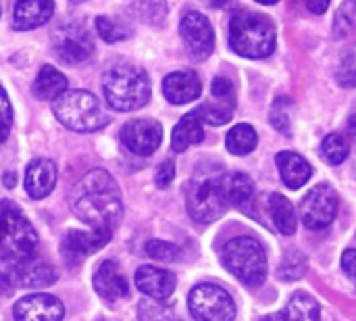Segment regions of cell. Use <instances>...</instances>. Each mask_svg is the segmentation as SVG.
Returning <instances> with one entry per match:
<instances>
[{
	"label": "cell",
	"instance_id": "obj_15",
	"mask_svg": "<svg viewBox=\"0 0 356 321\" xmlns=\"http://www.w3.org/2000/svg\"><path fill=\"white\" fill-rule=\"evenodd\" d=\"M10 278H13L15 284H19L23 288H33L35 290V288L52 286L56 282L58 274H56V269L50 263H46V261H42V259L31 255V257H27L23 261L13 263Z\"/></svg>",
	"mask_w": 356,
	"mask_h": 321
},
{
	"label": "cell",
	"instance_id": "obj_31",
	"mask_svg": "<svg viewBox=\"0 0 356 321\" xmlns=\"http://www.w3.org/2000/svg\"><path fill=\"white\" fill-rule=\"evenodd\" d=\"M334 31L338 40H346L356 36V0H346L334 21Z\"/></svg>",
	"mask_w": 356,
	"mask_h": 321
},
{
	"label": "cell",
	"instance_id": "obj_48",
	"mask_svg": "<svg viewBox=\"0 0 356 321\" xmlns=\"http://www.w3.org/2000/svg\"><path fill=\"white\" fill-rule=\"evenodd\" d=\"M73 4H79V2H86V0H71Z\"/></svg>",
	"mask_w": 356,
	"mask_h": 321
},
{
	"label": "cell",
	"instance_id": "obj_11",
	"mask_svg": "<svg viewBox=\"0 0 356 321\" xmlns=\"http://www.w3.org/2000/svg\"><path fill=\"white\" fill-rule=\"evenodd\" d=\"M179 33L184 38L188 52L196 61L211 56V52L215 48V31H213L211 21L202 13L192 10V13L184 15V19L179 23Z\"/></svg>",
	"mask_w": 356,
	"mask_h": 321
},
{
	"label": "cell",
	"instance_id": "obj_25",
	"mask_svg": "<svg viewBox=\"0 0 356 321\" xmlns=\"http://www.w3.org/2000/svg\"><path fill=\"white\" fill-rule=\"evenodd\" d=\"M269 211H271L273 226L277 228L280 234L292 236V234L296 232V213H294L292 203H290L284 194L273 192V194L269 196Z\"/></svg>",
	"mask_w": 356,
	"mask_h": 321
},
{
	"label": "cell",
	"instance_id": "obj_5",
	"mask_svg": "<svg viewBox=\"0 0 356 321\" xmlns=\"http://www.w3.org/2000/svg\"><path fill=\"white\" fill-rule=\"evenodd\" d=\"M223 265L246 286H261L267 278V255L261 242L250 236L232 238L223 246Z\"/></svg>",
	"mask_w": 356,
	"mask_h": 321
},
{
	"label": "cell",
	"instance_id": "obj_2",
	"mask_svg": "<svg viewBox=\"0 0 356 321\" xmlns=\"http://www.w3.org/2000/svg\"><path fill=\"white\" fill-rule=\"evenodd\" d=\"M102 92L111 109L138 111L150 100V79L142 67L115 65L102 77Z\"/></svg>",
	"mask_w": 356,
	"mask_h": 321
},
{
	"label": "cell",
	"instance_id": "obj_30",
	"mask_svg": "<svg viewBox=\"0 0 356 321\" xmlns=\"http://www.w3.org/2000/svg\"><path fill=\"white\" fill-rule=\"evenodd\" d=\"M348 152H350V144L342 134H330L321 142V155L330 165L344 163L348 159Z\"/></svg>",
	"mask_w": 356,
	"mask_h": 321
},
{
	"label": "cell",
	"instance_id": "obj_6",
	"mask_svg": "<svg viewBox=\"0 0 356 321\" xmlns=\"http://www.w3.org/2000/svg\"><path fill=\"white\" fill-rule=\"evenodd\" d=\"M38 246V234L29 219L21 215V211L10 205L2 203L0 209V259L6 261H23L33 255Z\"/></svg>",
	"mask_w": 356,
	"mask_h": 321
},
{
	"label": "cell",
	"instance_id": "obj_28",
	"mask_svg": "<svg viewBox=\"0 0 356 321\" xmlns=\"http://www.w3.org/2000/svg\"><path fill=\"white\" fill-rule=\"evenodd\" d=\"M129 13L142 23L159 25L167 15V0H129Z\"/></svg>",
	"mask_w": 356,
	"mask_h": 321
},
{
	"label": "cell",
	"instance_id": "obj_44",
	"mask_svg": "<svg viewBox=\"0 0 356 321\" xmlns=\"http://www.w3.org/2000/svg\"><path fill=\"white\" fill-rule=\"evenodd\" d=\"M15 184H17V178H15V173H4V186L6 188H15Z\"/></svg>",
	"mask_w": 356,
	"mask_h": 321
},
{
	"label": "cell",
	"instance_id": "obj_33",
	"mask_svg": "<svg viewBox=\"0 0 356 321\" xmlns=\"http://www.w3.org/2000/svg\"><path fill=\"white\" fill-rule=\"evenodd\" d=\"M305 272H307V257L302 253H298V251H290L284 257L277 274H280L282 280H290L292 282V280H300L305 276Z\"/></svg>",
	"mask_w": 356,
	"mask_h": 321
},
{
	"label": "cell",
	"instance_id": "obj_21",
	"mask_svg": "<svg viewBox=\"0 0 356 321\" xmlns=\"http://www.w3.org/2000/svg\"><path fill=\"white\" fill-rule=\"evenodd\" d=\"M275 163H277V169L282 173V180L288 188L292 190H298L302 188L311 175H313V167L309 161H305L300 155L296 152H290V150H284L275 157Z\"/></svg>",
	"mask_w": 356,
	"mask_h": 321
},
{
	"label": "cell",
	"instance_id": "obj_23",
	"mask_svg": "<svg viewBox=\"0 0 356 321\" xmlns=\"http://www.w3.org/2000/svg\"><path fill=\"white\" fill-rule=\"evenodd\" d=\"M31 92L38 100H56L67 92V77L52 65H44L33 79Z\"/></svg>",
	"mask_w": 356,
	"mask_h": 321
},
{
	"label": "cell",
	"instance_id": "obj_46",
	"mask_svg": "<svg viewBox=\"0 0 356 321\" xmlns=\"http://www.w3.org/2000/svg\"><path fill=\"white\" fill-rule=\"evenodd\" d=\"M348 130H350V136H353V140L356 142V115L348 121Z\"/></svg>",
	"mask_w": 356,
	"mask_h": 321
},
{
	"label": "cell",
	"instance_id": "obj_26",
	"mask_svg": "<svg viewBox=\"0 0 356 321\" xmlns=\"http://www.w3.org/2000/svg\"><path fill=\"white\" fill-rule=\"evenodd\" d=\"M282 321H321L319 303L307 292H296L284 309Z\"/></svg>",
	"mask_w": 356,
	"mask_h": 321
},
{
	"label": "cell",
	"instance_id": "obj_17",
	"mask_svg": "<svg viewBox=\"0 0 356 321\" xmlns=\"http://www.w3.org/2000/svg\"><path fill=\"white\" fill-rule=\"evenodd\" d=\"M165 98L173 104H188L196 100L202 92L200 77L194 71H175L169 73L163 81Z\"/></svg>",
	"mask_w": 356,
	"mask_h": 321
},
{
	"label": "cell",
	"instance_id": "obj_1",
	"mask_svg": "<svg viewBox=\"0 0 356 321\" xmlns=\"http://www.w3.org/2000/svg\"><path fill=\"white\" fill-rule=\"evenodd\" d=\"M73 213L90 230H115L123 217V198L117 182L104 169L88 171L71 190Z\"/></svg>",
	"mask_w": 356,
	"mask_h": 321
},
{
	"label": "cell",
	"instance_id": "obj_22",
	"mask_svg": "<svg viewBox=\"0 0 356 321\" xmlns=\"http://www.w3.org/2000/svg\"><path fill=\"white\" fill-rule=\"evenodd\" d=\"M221 186L225 192V198L229 205H236L242 211H248L254 203V182L242 173V171H234L227 175H221Z\"/></svg>",
	"mask_w": 356,
	"mask_h": 321
},
{
	"label": "cell",
	"instance_id": "obj_13",
	"mask_svg": "<svg viewBox=\"0 0 356 321\" xmlns=\"http://www.w3.org/2000/svg\"><path fill=\"white\" fill-rule=\"evenodd\" d=\"M63 318H65L63 301L46 292L27 295L19 299L13 307L15 321H63Z\"/></svg>",
	"mask_w": 356,
	"mask_h": 321
},
{
	"label": "cell",
	"instance_id": "obj_36",
	"mask_svg": "<svg viewBox=\"0 0 356 321\" xmlns=\"http://www.w3.org/2000/svg\"><path fill=\"white\" fill-rule=\"evenodd\" d=\"M146 253L148 257L156 259V261H177L181 257V249L173 242H165V240H150L146 244Z\"/></svg>",
	"mask_w": 356,
	"mask_h": 321
},
{
	"label": "cell",
	"instance_id": "obj_38",
	"mask_svg": "<svg viewBox=\"0 0 356 321\" xmlns=\"http://www.w3.org/2000/svg\"><path fill=\"white\" fill-rule=\"evenodd\" d=\"M338 84L344 88H356V61L353 56L342 63V69L338 71Z\"/></svg>",
	"mask_w": 356,
	"mask_h": 321
},
{
	"label": "cell",
	"instance_id": "obj_10",
	"mask_svg": "<svg viewBox=\"0 0 356 321\" xmlns=\"http://www.w3.org/2000/svg\"><path fill=\"white\" fill-rule=\"evenodd\" d=\"M338 215V196L330 184L315 186L300 205V217L309 230L327 228Z\"/></svg>",
	"mask_w": 356,
	"mask_h": 321
},
{
	"label": "cell",
	"instance_id": "obj_14",
	"mask_svg": "<svg viewBox=\"0 0 356 321\" xmlns=\"http://www.w3.org/2000/svg\"><path fill=\"white\" fill-rule=\"evenodd\" d=\"M111 238V230H69L60 242V251L69 263H79L83 257L104 249Z\"/></svg>",
	"mask_w": 356,
	"mask_h": 321
},
{
	"label": "cell",
	"instance_id": "obj_45",
	"mask_svg": "<svg viewBox=\"0 0 356 321\" xmlns=\"http://www.w3.org/2000/svg\"><path fill=\"white\" fill-rule=\"evenodd\" d=\"M209 6H213V8H219V6H223V4H227L229 0H204Z\"/></svg>",
	"mask_w": 356,
	"mask_h": 321
},
{
	"label": "cell",
	"instance_id": "obj_24",
	"mask_svg": "<svg viewBox=\"0 0 356 321\" xmlns=\"http://www.w3.org/2000/svg\"><path fill=\"white\" fill-rule=\"evenodd\" d=\"M204 140V127H202V119L196 115V111L184 115L179 119V123L175 125L173 134H171V148L175 152H184L188 150V146L192 144H200Z\"/></svg>",
	"mask_w": 356,
	"mask_h": 321
},
{
	"label": "cell",
	"instance_id": "obj_40",
	"mask_svg": "<svg viewBox=\"0 0 356 321\" xmlns=\"http://www.w3.org/2000/svg\"><path fill=\"white\" fill-rule=\"evenodd\" d=\"M173 175H175V165H173V161L167 159V161H163L159 165L156 175H154V182H156L159 188H167L173 182Z\"/></svg>",
	"mask_w": 356,
	"mask_h": 321
},
{
	"label": "cell",
	"instance_id": "obj_29",
	"mask_svg": "<svg viewBox=\"0 0 356 321\" xmlns=\"http://www.w3.org/2000/svg\"><path fill=\"white\" fill-rule=\"evenodd\" d=\"M227 102H234V100H227ZM196 115L202 119V123H209V125H225L232 115H234V104H225L223 100L219 102H204L196 109Z\"/></svg>",
	"mask_w": 356,
	"mask_h": 321
},
{
	"label": "cell",
	"instance_id": "obj_7",
	"mask_svg": "<svg viewBox=\"0 0 356 321\" xmlns=\"http://www.w3.org/2000/svg\"><path fill=\"white\" fill-rule=\"evenodd\" d=\"M186 205L198 224H213L227 211V198L219 178H194L188 184Z\"/></svg>",
	"mask_w": 356,
	"mask_h": 321
},
{
	"label": "cell",
	"instance_id": "obj_42",
	"mask_svg": "<svg viewBox=\"0 0 356 321\" xmlns=\"http://www.w3.org/2000/svg\"><path fill=\"white\" fill-rule=\"evenodd\" d=\"M307 2V8L315 15H323L330 6V0H305Z\"/></svg>",
	"mask_w": 356,
	"mask_h": 321
},
{
	"label": "cell",
	"instance_id": "obj_39",
	"mask_svg": "<svg viewBox=\"0 0 356 321\" xmlns=\"http://www.w3.org/2000/svg\"><path fill=\"white\" fill-rule=\"evenodd\" d=\"M211 92L217 100H234V84L227 77H221V75L215 77Z\"/></svg>",
	"mask_w": 356,
	"mask_h": 321
},
{
	"label": "cell",
	"instance_id": "obj_35",
	"mask_svg": "<svg viewBox=\"0 0 356 321\" xmlns=\"http://www.w3.org/2000/svg\"><path fill=\"white\" fill-rule=\"evenodd\" d=\"M271 123L277 132L290 134L292 127V100L286 96H280L271 107Z\"/></svg>",
	"mask_w": 356,
	"mask_h": 321
},
{
	"label": "cell",
	"instance_id": "obj_41",
	"mask_svg": "<svg viewBox=\"0 0 356 321\" xmlns=\"http://www.w3.org/2000/svg\"><path fill=\"white\" fill-rule=\"evenodd\" d=\"M342 269L348 274V278L356 284V249H348L342 255Z\"/></svg>",
	"mask_w": 356,
	"mask_h": 321
},
{
	"label": "cell",
	"instance_id": "obj_12",
	"mask_svg": "<svg viewBox=\"0 0 356 321\" xmlns=\"http://www.w3.org/2000/svg\"><path fill=\"white\" fill-rule=\"evenodd\" d=\"M163 140V127L154 119H134L127 121L121 130L123 146L140 157H150Z\"/></svg>",
	"mask_w": 356,
	"mask_h": 321
},
{
	"label": "cell",
	"instance_id": "obj_43",
	"mask_svg": "<svg viewBox=\"0 0 356 321\" xmlns=\"http://www.w3.org/2000/svg\"><path fill=\"white\" fill-rule=\"evenodd\" d=\"M13 286H15L13 278L6 276V274H0V299H2V297H8V292H10Z\"/></svg>",
	"mask_w": 356,
	"mask_h": 321
},
{
	"label": "cell",
	"instance_id": "obj_19",
	"mask_svg": "<svg viewBox=\"0 0 356 321\" xmlns=\"http://www.w3.org/2000/svg\"><path fill=\"white\" fill-rule=\"evenodd\" d=\"M56 186V165L50 159H35L25 171V190L31 198H46Z\"/></svg>",
	"mask_w": 356,
	"mask_h": 321
},
{
	"label": "cell",
	"instance_id": "obj_9",
	"mask_svg": "<svg viewBox=\"0 0 356 321\" xmlns=\"http://www.w3.org/2000/svg\"><path fill=\"white\" fill-rule=\"evenodd\" d=\"M52 50L63 63L77 65L92 56L94 40L83 23L65 21V23L56 25L52 31Z\"/></svg>",
	"mask_w": 356,
	"mask_h": 321
},
{
	"label": "cell",
	"instance_id": "obj_49",
	"mask_svg": "<svg viewBox=\"0 0 356 321\" xmlns=\"http://www.w3.org/2000/svg\"><path fill=\"white\" fill-rule=\"evenodd\" d=\"M261 321H273V318H263Z\"/></svg>",
	"mask_w": 356,
	"mask_h": 321
},
{
	"label": "cell",
	"instance_id": "obj_37",
	"mask_svg": "<svg viewBox=\"0 0 356 321\" xmlns=\"http://www.w3.org/2000/svg\"><path fill=\"white\" fill-rule=\"evenodd\" d=\"M10 127H13V107L4 88L0 86V144L8 138Z\"/></svg>",
	"mask_w": 356,
	"mask_h": 321
},
{
	"label": "cell",
	"instance_id": "obj_16",
	"mask_svg": "<svg viewBox=\"0 0 356 321\" xmlns=\"http://www.w3.org/2000/svg\"><path fill=\"white\" fill-rule=\"evenodd\" d=\"M136 286L140 292H144L148 299L165 301L173 295L177 280L171 272H165L154 265H142L136 272Z\"/></svg>",
	"mask_w": 356,
	"mask_h": 321
},
{
	"label": "cell",
	"instance_id": "obj_20",
	"mask_svg": "<svg viewBox=\"0 0 356 321\" xmlns=\"http://www.w3.org/2000/svg\"><path fill=\"white\" fill-rule=\"evenodd\" d=\"M94 288H96L98 297L108 301V303L127 299V295H129L127 280L121 276V272H119L115 261L100 263V267L94 274Z\"/></svg>",
	"mask_w": 356,
	"mask_h": 321
},
{
	"label": "cell",
	"instance_id": "obj_32",
	"mask_svg": "<svg viewBox=\"0 0 356 321\" xmlns=\"http://www.w3.org/2000/svg\"><path fill=\"white\" fill-rule=\"evenodd\" d=\"M138 321H179L175 311L163 301L144 299L138 305Z\"/></svg>",
	"mask_w": 356,
	"mask_h": 321
},
{
	"label": "cell",
	"instance_id": "obj_34",
	"mask_svg": "<svg viewBox=\"0 0 356 321\" xmlns=\"http://www.w3.org/2000/svg\"><path fill=\"white\" fill-rule=\"evenodd\" d=\"M96 31L108 44H115V42H121V40L129 38V29L125 25H121L119 21H115L111 17H104V15H100L96 19Z\"/></svg>",
	"mask_w": 356,
	"mask_h": 321
},
{
	"label": "cell",
	"instance_id": "obj_8",
	"mask_svg": "<svg viewBox=\"0 0 356 321\" xmlns=\"http://www.w3.org/2000/svg\"><path fill=\"white\" fill-rule=\"evenodd\" d=\"M190 313L196 321H234L236 303L217 284H198L188 297Z\"/></svg>",
	"mask_w": 356,
	"mask_h": 321
},
{
	"label": "cell",
	"instance_id": "obj_18",
	"mask_svg": "<svg viewBox=\"0 0 356 321\" xmlns=\"http://www.w3.org/2000/svg\"><path fill=\"white\" fill-rule=\"evenodd\" d=\"M54 15V2L52 0H19L13 10V29L17 31H29Z\"/></svg>",
	"mask_w": 356,
	"mask_h": 321
},
{
	"label": "cell",
	"instance_id": "obj_27",
	"mask_svg": "<svg viewBox=\"0 0 356 321\" xmlns=\"http://www.w3.org/2000/svg\"><path fill=\"white\" fill-rule=\"evenodd\" d=\"M257 132L252 125L248 123H238L236 127H232L227 132V138H225V146L232 155H238V157H244V155H250L254 148H257Z\"/></svg>",
	"mask_w": 356,
	"mask_h": 321
},
{
	"label": "cell",
	"instance_id": "obj_47",
	"mask_svg": "<svg viewBox=\"0 0 356 321\" xmlns=\"http://www.w3.org/2000/svg\"><path fill=\"white\" fill-rule=\"evenodd\" d=\"M257 2H261V4H277L280 0H257Z\"/></svg>",
	"mask_w": 356,
	"mask_h": 321
},
{
	"label": "cell",
	"instance_id": "obj_3",
	"mask_svg": "<svg viewBox=\"0 0 356 321\" xmlns=\"http://www.w3.org/2000/svg\"><path fill=\"white\" fill-rule=\"evenodd\" d=\"M229 46L244 58H267L275 50V27L269 17L240 10L229 21Z\"/></svg>",
	"mask_w": 356,
	"mask_h": 321
},
{
	"label": "cell",
	"instance_id": "obj_4",
	"mask_svg": "<svg viewBox=\"0 0 356 321\" xmlns=\"http://www.w3.org/2000/svg\"><path fill=\"white\" fill-rule=\"evenodd\" d=\"M52 113L65 127L79 134L96 132L108 123V115L104 113L100 100L88 90H67L54 100Z\"/></svg>",
	"mask_w": 356,
	"mask_h": 321
}]
</instances>
